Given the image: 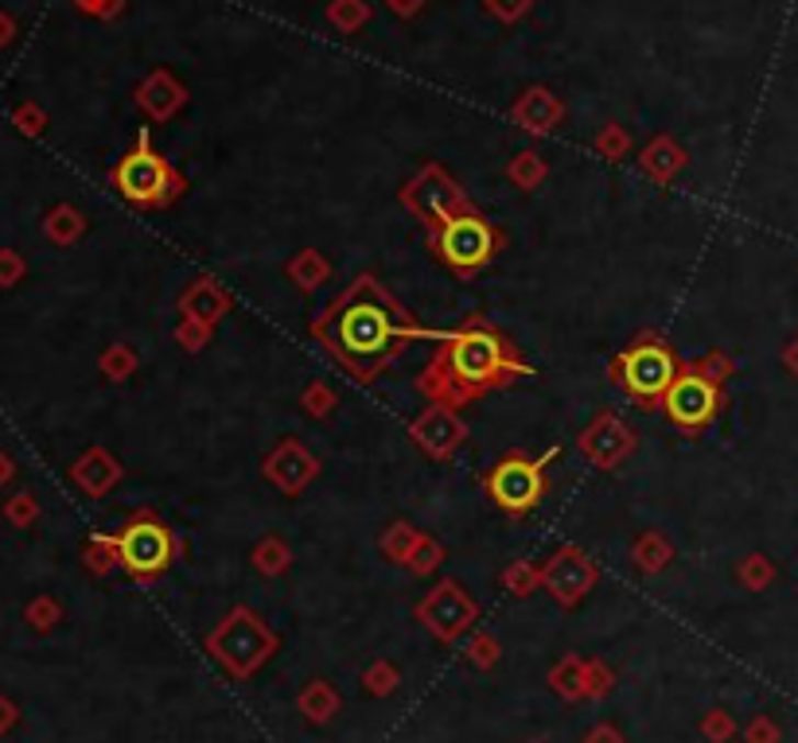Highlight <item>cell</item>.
<instances>
[{"label": "cell", "instance_id": "cell-1", "mask_svg": "<svg viewBox=\"0 0 798 743\" xmlns=\"http://www.w3.org/2000/svg\"><path fill=\"white\" fill-rule=\"evenodd\" d=\"M312 339L324 347L335 367L355 382L382 378L413 342L440 339V331H425L402 300L378 281L374 273H359L339 296L308 324Z\"/></svg>", "mask_w": 798, "mask_h": 743}, {"label": "cell", "instance_id": "cell-2", "mask_svg": "<svg viewBox=\"0 0 798 743\" xmlns=\"http://www.w3.org/2000/svg\"><path fill=\"white\" fill-rule=\"evenodd\" d=\"M530 374L533 367L518 354L515 339L498 331L487 316H472L456 331H440V347L417 374V393L429 405L464 409L487 393L526 382Z\"/></svg>", "mask_w": 798, "mask_h": 743}, {"label": "cell", "instance_id": "cell-3", "mask_svg": "<svg viewBox=\"0 0 798 743\" xmlns=\"http://www.w3.org/2000/svg\"><path fill=\"white\" fill-rule=\"evenodd\" d=\"M732 374V362L721 351H709L701 359H686L670 382V390L662 393L659 409L666 413V420L678 432L697 436L721 417L724 409V378Z\"/></svg>", "mask_w": 798, "mask_h": 743}, {"label": "cell", "instance_id": "cell-4", "mask_svg": "<svg viewBox=\"0 0 798 743\" xmlns=\"http://www.w3.org/2000/svg\"><path fill=\"white\" fill-rule=\"evenodd\" d=\"M678 367L682 359L674 354V347L662 335L643 331L611 359V382L623 385V393L636 402V409L651 413L662 405V393L670 390Z\"/></svg>", "mask_w": 798, "mask_h": 743}, {"label": "cell", "instance_id": "cell-5", "mask_svg": "<svg viewBox=\"0 0 798 743\" xmlns=\"http://www.w3.org/2000/svg\"><path fill=\"white\" fill-rule=\"evenodd\" d=\"M503 246H507V234L475 206L448 214L445 223L429 230V254L460 277H475L480 269H487L503 254Z\"/></svg>", "mask_w": 798, "mask_h": 743}, {"label": "cell", "instance_id": "cell-6", "mask_svg": "<svg viewBox=\"0 0 798 743\" xmlns=\"http://www.w3.org/2000/svg\"><path fill=\"white\" fill-rule=\"evenodd\" d=\"M561 455V448H546L541 455H526V452H507L498 455L495 463L483 475V491L487 498L507 514V518H526V514L538 510V503L550 491V468Z\"/></svg>", "mask_w": 798, "mask_h": 743}, {"label": "cell", "instance_id": "cell-7", "mask_svg": "<svg viewBox=\"0 0 798 743\" xmlns=\"http://www.w3.org/2000/svg\"><path fill=\"white\" fill-rule=\"evenodd\" d=\"M281 639L266 627V619L249 607H234L231 616L206 634V654L218 662L231 677L246 682L277 654Z\"/></svg>", "mask_w": 798, "mask_h": 743}, {"label": "cell", "instance_id": "cell-8", "mask_svg": "<svg viewBox=\"0 0 798 743\" xmlns=\"http://www.w3.org/2000/svg\"><path fill=\"white\" fill-rule=\"evenodd\" d=\"M113 188L130 199L141 211H156V206H168L183 195V176L164 160L153 148V137L141 133L137 148L130 156H121V164L113 168Z\"/></svg>", "mask_w": 798, "mask_h": 743}, {"label": "cell", "instance_id": "cell-9", "mask_svg": "<svg viewBox=\"0 0 798 743\" xmlns=\"http://www.w3.org/2000/svg\"><path fill=\"white\" fill-rule=\"evenodd\" d=\"M117 553H121V568H125L133 581H156V576L168 573L172 561L180 556V541H176L168 521H160L153 510H137V514H130L125 526H121Z\"/></svg>", "mask_w": 798, "mask_h": 743}, {"label": "cell", "instance_id": "cell-10", "mask_svg": "<svg viewBox=\"0 0 798 743\" xmlns=\"http://www.w3.org/2000/svg\"><path fill=\"white\" fill-rule=\"evenodd\" d=\"M402 206L425 226V230H432V226L445 223L448 214L468 211L472 203H468L464 188H460L440 164H429V168H422L402 188Z\"/></svg>", "mask_w": 798, "mask_h": 743}, {"label": "cell", "instance_id": "cell-11", "mask_svg": "<svg viewBox=\"0 0 798 743\" xmlns=\"http://www.w3.org/2000/svg\"><path fill=\"white\" fill-rule=\"evenodd\" d=\"M417 623L440 642H460L480 623V604L460 581H440L429 596L417 604Z\"/></svg>", "mask_w": 798, "mask_h": 743}, {"label": "cell", "instance_id": "cell-12", "mask_svg": "<svg viewBox=\"0 0 798 743\" xmlns=\"http://www.w3.org/2000/svg\"><path fill=\"white\" fill-rule=\"evenodd\" d=\"M600 581V568L581 545H561L550 561L541 564V588L550 592V599L565 611L581 607L588 599V592Z\"/></svg>", "mask_w": 798, "mask_h": 743}, {"label": "cell", "instance_id": "cell-13", "mask_svg": "<svg viewBox=\"0 0 798 743\" xmlns=\"http://www.w3.org/2000/svg\"><path fill=\"white\" fill-rule=\"evenodd\" d=\"M576 444H581L584 460L593 463V468L616 471L627 455L636 452V432H631V425H627L623 417H616V413H600L593 425L584 428Z\"/></svg>", "mask_w": 798, "mask_h": 743}, {"label": "cell", "instance_id": "cell-14", "mask_svg": "<svg viewBox=\"0 0 798 743\" xmlns=\"http://www.w3.org/2000/svg\"><path fill=\"white\" fill-rule=\"evenodd\" d=\"M409 436H413V444L422 448L429 460H452L456 448L468 440V425L460 420V409L429 405L422 417H413Z\"/></svg>", "mask_w": 798, "mask_h": 743}, {"label": "cell", "instance_id": "cell-15", "mask_svg": "<svg viewBox=\"0 0 798 743\" xmlns=\"http://www.w3.org/2000/svg\"><path fill=\"white\" fill-rule=\"evenodd\" d=\"M316 475H319V460L308 448L296 444V440L277 444L266 460V479L277 491H284V495H301Z\"/></svg>", "mask_w": 798, "mask_h": 743}, {"label": "cell", "instance_id": "cell-16", "mask_svg": "<svg viewBox=\"0 0 798 743\" xmlns=\"http://www.w3.org/2000/svg\"><path fill=\"white\" fill-rule=\"evenodd\" d=\"M180 308H183V319H195V324L215 327V319L231 308V296H226L223 289H215L211 281H199L183 292Z\"/></svg>", "mask_w": 798, "mask_h": 743}, {"label": "cell", "instance_id": "cell-17", "mask_svg": "<svg viewBox=\"0 0 798 743\" xmlns=\"http://www.w3.org/2000/svg\"><path fill=\"white\" fill-rule=\"evenodd\" d=\"M296 709L304 712V720L312 724H327V720L339 712V693L331 689L327 682H308L296 697Z\"/></svg>", "mask_w": 798, "mask_h": 743}, {"label": "cell", "instance_id": "cell-18", "mask_svg": "<svg viewBox=\"0 0 798 743\" xmlns=\"http://www.w3.org/2000/svg\"><path fill=\"white\" fill-rule=\"evenodd\" d=\"M670 556H674V549H670V541L662 538L659 530L639 533L636 545H631V561H636V568H639V573H647V576L662 573V568L670 564Z\"/></svg>", "mask_w": 798, "mask_h": 743}, {"label": "cell", "instance_id": "cell-19", "mask_svg": "<svg viewBox=\"0 0 798 743\" xmlns=\"http://www.w3.org/2000/svg\"><path fill=\"white\" fill-rule=\"evenodd\" d=\"M515 113H518V121H522L526 128H533V133H550V128L558 125V117H561V105L553 102L546 90H530V98H522Z\"/></svg>", "mask_w": 798, "mask_h": 743}, {"label": "cell", "instance_id": "cell-20", "mask_svg": "<svg viewBox=\"0 0 798 743\" xmlns=\"http://www.w3.org/2000/svg\"><path fill=\"white\" fill-rule=\"evenodd\" d=\"M584 669H588V662H584L581 654H565V658L550 669V685L561 701H581L584 697Z\"/></svg>", "mask_w": 798, "mask_h": 743}, {"label": "cell", "instance_id": "cell-21", "mask_svg": "<svg viewBox=\"0 0 798 743\" xmlns=\"http://www.w3.org/2000/svg\"><path fill=\"white\" fill-rule=\"evenodd\" d=\"M643 168L651 171L659 183H666V180H674L682 168H686V153H682L674 140H654V145L643 153Z\"/></svg>", "mask_w": 798, "mask_h": 743}, {"label": "cell", "instance_id": "cell-22", "mask_svg": "<svg viewBox=\"0 0 798 743\" xmlns=\"http://www.w3.org/2000/svg\"><path fill=\"white\" fill-rule=\"evenodd\" d=\"M117 475H121V468H117V463H113L105 452H90L87 460H82V463H78V468H75V479H78V483H82V487L90 491V495H102V491L110 487V483H113V479H117Z\"/></svg>", "mask_w": 798, "mask_h": 743}, {"label": "cell", "instance_id": "cell-23", "mask_svg": "<svg viewBox=\"0 0 798 743\" xmlns=\"http://www.w3.org/2000/svg\"><path fill=\"white\" fill-rule=\"evenodd\" d=\"M289 277L296 281V289H316V284H324L327 281V261L316 254V249H304V254H296L292 257V266H289Z\"/></svg>", "mask_w": 798, "mask_h": 743}, {"label": "cell", "instance_id": "cell-24", "mask_svg": "<svg viewBox=\"0 0 798 743\" xmlns=\"http://www.w3.org/2000/svg\"><path fill=\"white\" fill-rule=\"evenodd\" d=\"M422 541V530H413L409 521H394L386 533H382V553L394 564H405V556L413 553V545Z\"/></svg>", "mask_w": 798, "mask_h": 743}, {"label": "cell", "instance_id": "cell-25", "mask_svg": "<svg viewBox=\"0 0 798 743\" xmlns=\"http://www.w3.org/2000/svg\"><path fill=\"white\" fill-rule=\"evenodd\" d=\"M289 561H292V553H289V545H284L281 538H266L258 549H254V564H258L261 576L289 573Z\"/></svg>", "mask_w": 798, "mask_h": 743}, {"label": "cell", "instance_id": "cell-26", "mask_svg": "<svg viewBox=\"0 0 798 743\" xmlns=\"http://www.w3.org/2000/svg\"><path fill=\"white\" fill-rule=\"evenodd\" d=\"M503 588L510 592V596L526 599L533 588H541V564H530V561H515L503 573Z\"/></svg>", "mask_w": 798, "mask_h": 743}, {"label": "cell", "instance_id": "cell-27", "mask_svg": "<svg viewBox=\"0 0 798 743\" xmlns=\"http://www.w3.org/2000/svg\"><path fill=\"white\" fill-rule=\"evenodd\" d=\"M440 561H445V549H440V541H432V538H425V533H422V541H417V545H413V553L405 556V568H409L413 576H429Z\"/></svg>", "mask_w": 798, "mask_h": 743}, {"label": "cell", "instance_id": "cell-28", "mask_svg": "<svg viewBox=\"0 0 798 743\" xmlns=\"http://www.w3.org/2000/svg\"><path fill=\"white\" fill-rule=\"evenodd\" d=\"M464 654H468V662H472V666H480V669H495V666H498V658H503V646H498L495 634L480 631V634H472V642H468Z\"/></svg>", "mask_w": 798, "mask_h": 743}, {"label": "cell", "instance_id": "cell-29", "mask_svg": "<svg viewBox=\"0 0 798 743\" xmlns=\"http://www.w3.org/2000/svg\"><path fill=\"white\" fill-rule=\"evenodd\" d=\"M510 180H515L522 191L538 188V183L546 180V164L538 160V153H518V160L510 164Z\"/></svg>", "mask_w": 798, "mask_h": 743}, {"label": "cell", "instance_id": "cell-30", "mask_svg": "<svg viewBox=\"0 0 798 743\" xmlns=\"http://www.w3.org/2000/svg\"><path fill=\"white\" fill-rule=\"evenodd\" d=\"M87 564L94 568V573H110L113 564H121V553H117V533L113 538H94L87 545Z\"/></svg>", "mask_w": 798, "mask_h": 743}, {"label": "cell", "instance_id": "cell-31", "mask_svg": "<svg viewBox=\"0 0 798 743\" xmlns=\"http://www.w3.org/2000/svg\"><path fill=\"white\" fill-rule=\"evenodd\" d=\"M362 689L374 693V697H390L397 689V669L390 662H374V666L362 674Z\"/></svg>", "mask_w": 798, "mask_h": 743}, {"label": "cell", "instance_id": "cell-32", "mask_svg": "<svg viewBox=\"0 0 798 743\" xmlns=\"http://www.w3.org/2000/svg\"><path fill=\"white\" fill-rule=\"evenodd\" d=\"M611 685H616L611 669L604 666V662H588V669H584V697H588V701H604L611 693Z\"/></svg>", "mask_w": 798, "mask_h": 743}, {"label": "cell", "instance_id": "cell-33", "mask_svg": "<svg viewBox=\"0 0 798 743\" xmlns=\"http://www.w3.org/2000/svg\"><path fill=\"white\" fill-rule=\"evenodd\" d=\"M301 405H304V413H308V417H327V413L335 409V393L327 390L324 382H312L308 390H304Z\"/></svg>", "mask_w": 798, "mask_h": 743}, {"label": "cell", "instance_id": "cell-34", "mask_svg": "<svg viewBox=\"0 0 798 743\" xmlns=\"http://www.w3.org/2000/svg\"><path fill=\"white\" fill-rule=\"evenodd\" d=\"M740 584H748V588H755V592H760V588H764V584L767 581H772V564H767V556H748V561L744 564H740Z\"/></svg>", "mask_w": 798, "mask_h": 743}, {"label": "cell", "instance_id": "cell-35", "mask_svg": "<svg viewBox=\"0 0 798 743\" xmlns=\"http://www.w3.org/2000/svg\"><path fill=\"white\" fill-rule=\"evenodd\" d=\"M732 732H737V724H732V717L724 709H712L709 717L701 720V735H705V740H712V743L732 740Z\"/></svg>", "mask_w": 798, "mask_h": 743}, {"label": "cell", "instance_id": "cell-36", "mask_svg": "<svg viewBox=\"0 0 798 743\" xmlns=\"http://www.w3.org/2000/svg\"><path fill=\"white\" fill-rule=\"evenodd\" d=\"M744 740L748 743H779V728H775V720L755 717L752 724L744 728Z\"/></svg>", "mask_w": 798, "mask_h": 743}, {"label": "cell", "instance_id": "cell-37", "mask_svg": "<svg viewBox=\"0 0 798 743\" xmlns=\"http://www.w3.org/2000/svg\"><path fill=\"white\" fill-rule=\"evenodd\" d=\"M206 331H211V327H206V324H195V319H183L180 331H176V339H180V347H188V351H199V347H203V342H206Z\"/></svg>", "mask_w": 798, "mask_h": 743}, {"label": "cell", "instance_id": "cell-38", "mask_svg": "<svg viewBox=\"0 0 798 743\" xmlns=\"http://www.w3.org/2000/svg\"><path fill=\"white\" fill-rule=\"evenodd\" d=\"M584 743H623V735H619L616 724H596L593 732L584 735Z\"/></svg>", "mask_w": 798, "mask_h": 743}, {"label": "cell", "instance_id": "cell-39", "mask_svg": "<svg viewBox=\"0 0 798 743\" xmlns=\"http://www.w3.org/2000/svg\"><path fill=\"white\" fill-rule=\"evenodd\" d=\"M32 619H35V627L44 631V627H52V619H55V607L52 604H35L32 607Z\"/></svg>", "mask_w": 798, "mask_h": 743}, {"label": "cell", "instance_id": "cell-40", "mask_svg": "<svg viewBox=\"0 0 798 743\" xmlns=\"http://www.w3.org/2000/svg\"><path fill=\"white\" fill-rule=\"evenodd\" d=\"M12 724H16V709H12V705L0 697V732H9Z\"/></svg>", "mask_w": 798, "mask_h": 743}, {"label": "cell", "instance_id": "cell-41", "mask_svg": "<svg viewBox=\"0 0 798 743\" xmlns=\"http://www.w3.org/2000/svg\"><path fill=\"white\" fill-rule=\"evenodd\" d=\"M783 362H787V367H790V374H795V378H798V339H795V342H790L787 351H783Z\"/></svg>", "mask_w": 798, "mask_h": 743}, {"label": "cell", "instance_id": "cell-42", "mask_svg": "<svg viewBox=\"0 0 798 743\" xmlns=\"http://www.w3.org/2000/svg\"><path fill=\"white\" fill-rule=\"evenodd\" d=\"M538 743H541V740H538Z\"/></svg>", "mask_w": 798, "mask_h": 743}]
</instances>
